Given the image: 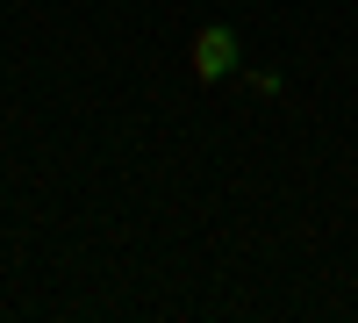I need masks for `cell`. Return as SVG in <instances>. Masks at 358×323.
I'll list each match as a JSON object with an SVG mask.
<instances>
[{
    "label": "cell",
    "mask_w": 358,
    "mask_h": 323,
    "mask_svg": "<svg viewBox=\"0 0 358 323\" xmlns=\"http://www.w3.org/2000/svg\"><path fill=\"white\" fill-rule=\"evenodd\" d=\"M236 65H244V36H236L229 22H208L201 36H194V72L215 86V79H229Z\"/></svg>",
    "instance_id": "obj_1"
}]
</instances>
